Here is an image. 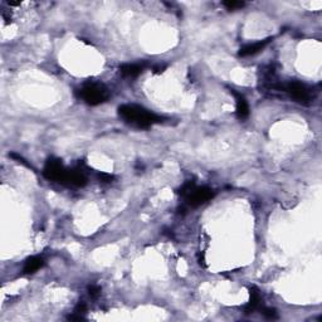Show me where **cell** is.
<instances>
[{"mask_svg": "<svg viewBox=\"0 0 322 322\" xmlns=\"http://www.w3.org/2000/svg\"><path fill=\"white\" fill-rule=\"evenodd\" d=\"M118 116L128 125L137 128H149L155 123L163 122V117L150 112L146 108L137 105H122L118 107Z\"/></svg>", "mask_w": 322, "mask_h": 322, "instance_id": "cell-1", "label": "cell"}, {"mask_svg": "<svg viewBox=\"0 0 322 322\" xmlns=\"http://www.w3.org/2000/svg\"><path fill=\"white\" fill-rule=\"evenodd\" d=\"M282 92H286L295 102H299L304 106L311 105L315 100L314 89L300 81H291L282 84Z\"/></svg>", "mask_w": 322, "mask_h": 322, "instance_id": "cell-2", "label": "cell"}, {"mask_svg": "<svg viewBox=\"0 0 322 322\" xmlns=\"http://www.w3.org/2000/svg\"><path fill=\"white\" fill-rule=\"evenodd\" d=\"M82 100L91 106H97L106 102L110 98V92L107 87L98 82H87L81 88Z\"/></svg>", "mask_w": 322, "mask_h": 322, "instance_id": "cell-3", "label": "cell"}, {"mask_svg": "<svg viewBox=\"0 0 322 322\" xmlns=\"http://www.w3.org/2000/svg\"><path fill=\"white\" fill-rule=\"evenodd\" d=\"M43 175L45 179L50 181H57L60 184H66L67 178V169L63 166L62 160L55 159V157H50L45 163L44 170H43Z\"/></svg>", "mask_w": 322, "mask_h": 322, "instance_id": "cell-4", "label": "cell"}, {"mask_svg": "<svg viewBox=\"0 0 322 322\" xmlns=\"http://www.w3.org/2000/svg\"><path fill=\"white\" fill-rule=\"evenodd\" d=\"M214 190L210 188H207V186H202V188L194 186L184 198L186 199V203H188L189 207L197 208L209 202L214 197Z\"/></svg>", "mask_w": 322, "mask_h": 322, "instance_id": "cell-5", "label": "cell"}, {"mask_svg": "<svg viewBox=\"0 0 322 322\" xmlns=\"http://www.w3.org/2000/svg\"><path fill=\"white\" fill-rule=\"evenodd\" d=\"M261 304H262V297H261L260 290L257 287L249 288V302L246 307H244V314L251 315L257 310H261Z\"/></svg>", "mask_w": 322, "mask_h": 322, "instance_id": "cell-6", "label": "cell"}, {"mask_svg": "<svg viewBox=\"0 0 322 322\" xmlns=\"http://www.w3.org/2000/svg\"><path fill=\"white\" fill-rule=\"evenodd\" d=\"M66 184L74 186H84L87 184V175L82 168H74L67 170Z\"/></svg>", "mask_w": 322, "mask_h": 322, "instance_id": "cell-7", "label": "cell"}, {"mask_svg": "<svg viewBox=\"0 0 322 322\" xmlns=\"http://www.w3.org/2000/svg\"><path fill=\"white\" fill-rule=\"evenodd\" d=\"M231 93L236 97V101H237L236 102L237 116H238V118H241V120H244V118H247L249 116V107H248V103H247L246 97H244L242 93L237 92L236 89H231Z\"/></svg>", "mask_w": 322, "mask_h": 322, "instance_id": "cell-8", "label": "cell"}, {"mask_svg": "<svg viewBox=\"0 0 322 322\" xmlns=\"http://www.w3.org/2000/svg\"><path fill=\"white\" fill-rule=\"evenodd\" d=\"M271 40H272V38H267V39L260 40V42H256V43H252V44L244 45L243 48H241L238 55L239 57H248V55L257 54V53H260L261 50L265 49V47L271 42Z\"/></svg>", "mask_w": 322, "mask_h": 322, "instance_id": "cell-9", "label": "cell"}, {"mask_svg": "<svg viewBox=\"0 0 322 322\" xmlns=\"http://www.w3.org/2000/svg\"><path fill=\"white\" fill-rule=\"evenodd\" d=\"M44 265V261H43L42 257H30L25 261V265H24L23 272L25 275H31V273L37 272L38 270L43 267Z\"/></svg>", "mask_w": 322, "mask_h": 322, "instance_id": "cell-10", "label": "cell"}, {"mask_svg": "<svg viewBox=\"0 0 322 322\" xmlns=\"http://www.w3.org/2000/svg\"><path fill=\"white\" fill-rule=\"evenodd\" d=\"M144 71V66L141 64H123V66L120 67V73L122 74L123 77H128V78H135L139 74L142 73Z\"/></svg>", "mask_w": 322, "mask_h": 322, "instance_id": "cell-11", "label": "cell"}, {"mask_svg": "<svg viewBox=\"0 0 322 322\" xmlns=\"http://www.w3.org/2000/svg\"><path fill=\"white\" fill-rule=\"evenodd\" d=\"M223 5L228 9V10H236V9L243 8L244 3L243 1H224Z\"/></svg>", "mask_w": 322, "mask_h": 322, "instance_id": "cell-12", "label": "cell"}, {"mask_svg": "<svg viewBox=\"0 0 322 322\" xmlns=\"http://www.w3.org/2000/svg\"><path fill=\"white\" fill-rule=\"evenodd\" d=\"M261 311H262V314L265 315L267 319H271V320H275L277 319V312H276L275 309H268V307H261Z\"/></svg>", "mask_w": 322, "mask_h": 322, "instance_id": "cell-13", "label": "cell"}, {"mask_svg": "<svg viewBox=\"0 0 322 322\" xmlns=\"http://www.w3.org/2000/svg\"><path fill=\"white\" fill-rule=\"evenodd\" d=\"M88 294H89V296L93 297V299H96V297L100 296L101 288L98 287L97 285H91V286H88Z\"/></svg>", "mask_w": 322, "mask_h": 322, "instance_id": "cell-14", "label": "cell"}, {"mask_svg": "<svg viewBox=\"0 0 322 322\" xmlns=\"http://www.w3.org/2000/svg\"><path fill=\"white\" fill-rule=\"evenodd\" d=\"M86 310H87L86 304H84L83 301H81V302H78V305H77V306H76V309H74L73 314L79 315V316H82V315H83L84 312H86Z\"/></svg>", "mask_w": 322, "mask_h": 322, "instance_id": "cell-15", "label": "cell"}, {"mask_svg": "<svg viewBox=\"0 0 322 322\" xmlns=\"http://www.w3.org/2000/svg\"><path fill=\"white\" fill-rule=\"evenodd\" d=\"M98 178H100L101 181H103V183H111L113 179L112 175H110V174H106V173H100L98 174Z\"/></svg>", "mask_w": 322, "mask_h": 322, "instance_id": "cell-16", "label": "cell"}, {"mask_svg": "<svg viewBox=\"0 0 322 322\" xmlns=\"http://www.w3.org/2000/svg\"><path fill=\"white\" fill-rule=\"evenodd\" d=\"M8 4L9 5H13V6L20 5V1H8Z\"/></svg>", "mask_w": 322, "mask_h": 322, "instance_id": "cell-17", "label": "cell"}]
</instances>
